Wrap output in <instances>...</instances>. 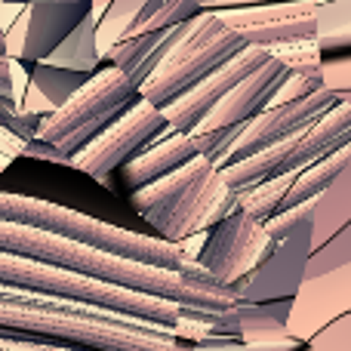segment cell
Listing matches in <instances>:
<instances>
[{"mask_svg":"<svg viewBox=\"0 0 351 351\" xmlns=\"http://www.w3.org/2000/svg\"><path fill=\"white\" fill-rule=\"evenodd\" d=\"M234 311H237V339L243 346L290 339L287 336L290 299H278V302H234Z\"/></svg>","mask_w":351,"mask_h":351,"instance_id":"cell-20","label":"cell"},{"mask_svg":"<svg viewBox=\"0 0 351 351\" xmlns=\"http://www.w3.org/2000/svg\"><path fill=\"white\" fill-rule=\"evenodd\" d=\"M19 158L43 160V164H59V167H68V170H71V158H65L59 148H53L49 142H43V139H28L22 145V152H19Z\"/></svg>","mask_w":351,"mask_h":351,"instance_id":"cell-29","label":"cell"},{"mask_svg":"<svg viewBox=\"0 0 351 351\" xmlns=\"http://www.w3.org/2000/svg\"><path fill=\"white\" fill-rule=\"evenodd\" d=\"M0 253L28 256V259L47 262V265L65 268V271L84 274V278H93V280H102V284H114V287H123V290H136L154 299H167V302H176V305H188V308L225 311L234 305L231 290L225 284H219V280H197L179 271H167V268L139 265V262L108 256L102 250H93L77 241L59 237L53 231H40L19 222H3V219H0Z\"/></svg>","mask_w":351,"mask_h":351,"instance_id":"cell-2","label":"cell"},{"mask_svg":"<svg viewBox=\"0 0 351 351\" xmlns=\"http://www.w3.org/2000/svg\"><path fill=\"white\" fill-rule=\"evenodd\" d=\"M346 167H351V145L336 148L333 154H327V158L315 160L311 167L299 170L296 179H293V185H290V191H287L284 204H280V213L290 210V206L305 204V200H311V197H317V194H321L324 188L336 179V176L346 170Z\"/></svg>","mask_w":351,"mask_h":351,"instance_id":"cell-22","label":"cell"},{"mask_svg":"<svg viewBox=\"0 0 351 351\" xmlns=\"http://www.w3.org/2000/svg\"><path fill=\"white\" fill-rule=\"evenodd\" d=\"M0 339L80 351H173L170 327L12 287H0Z\"/></svg>","mask_w":351,"mask_h":351,"instance_id":"cell-1","label":"cell"},{"mask_svg":"<svg viewBox=\"0 0 351 351\" xmlns=\"http://www.w3.org/2000/svg\"><path fill=\"white\" fill-rule=\"evenodd\" d=\"M96 0H68V3H47V6H22L16 22L3 31L6 59H16L22 65L40 62L86 12Z\"/></svg>","mask_w":351,"mask_h":351,"instance_id":"cell-13","label":"cell"},{"mask_svg":"<svg viewBox=\"0 0 351 351\" xmlns=\"http://www.w3.org/2000/svg\"><path fill=\"white\" fill-rule=\"evenodd\" d=\"M0 3H3V0H0Z\"/></svg>","mask_w":351,"mask_h":351,"instance_id":"cell-37","label":"cell"},{"mask_svg":"<svg viewBox=\"0 0 351 351\" xmlns=\"http://www.w3.org/2000/svg\"><path fill=\"white\" fill-rule=\"evenodd\" d=\"M247 47L237 31L225 28L216 12L200 10L194 19L182 25V34L167 47L160 62L152 68L139 86V99H145L154 108H164L176 96L191 90L197 80L213 74L219 65Z\"/></svg>","mask_w":351,"mask_h":351,"instance_id":"cell-6","label":"cell"},{"mask_svg":"<svg viewBox=\"0 0 351 351\" xmlns=\"http://www.w3.org/2000/svg\"><path fill=\"white\" fill-rule=\"evenodd\" d=\"M351 225V167H346L317 197H311V250Z\"/></svg>","mask_w":351,"mask_h":351,"instance_id":"cell-19","label":"cell"},{"mask_svg":"<svg viewBox=\"0 0 351 351\" xmlns=\"http://www.w3.org/2000/svg\"><path fill=\"white\" fill-rule=\"evenodd\" d=\"M136 99H139V80L133 74L114 65H99L62 108L43 117L34 139L49 142L65 158H71L111 121H117Z\"/></svg>","mask_w":351,"mask_h":351,"instance_id":"cell-7","label":"cell"},{"mask_svg":"<svg viewBox=\"0 0 351 351\" xmlns=\"http://www.w3.org/2000/svg\"><path fill=\"white\" fill-rule=\"evenodd\" d=\"M351 311V265L336 268L330 274L302 278L296 296L290 299L287 336L296 342H308L324 324L336 321Z\"/></svg>","mask_w":351,"mask_h":351,"instance_id":"cell-15","label":"cell"},{"mask_svg":"<svg viewBox=\"0 0 351 351\" xmlns=\"http://www.w3.org/2000/svg\"><path fill=\"white\" fill-rule=\"evenodd\" d=\"M28 6H47V3H68V0H25Z\"/></svg>","mask_w":351,"mask_h":351,"instance_id":"cell-34","label":"cell"},{"mask_svg":"<svg viewBox=\"0 0 351 351\" xmlns=\"http://www.w3.org/2000/svg\"><path fill=\"white\" fill-rule=\"evenodd\" d=\"M127 197L130 206L145 219L152 234L167 243L204 234L210 225L237 210V191H231L222 182L219 167L200 154L164 179L130 191Z\"/></svg>","mask_w":351,"mask_h":351,"instance_id":"cell-4","label":"cell"},{"mask_svg":"<svg viewBox=\"0 0 351 351\" xmlns=\"http://www.w3.org/2000/svg\"><path fill=\"white\" fill-rule=\"evenodd\" d=\"M315 351H351V311L339 315L336 321L324 324L315 336L308 339Z\"/></svg>","mask_w":351,"mask_h":351,"instance_id":"cell-27","label":"cell"},{"mask_svg":"<svg viewBox=\"0 0 351 351\" xmlns=\"http://www.w3.org/2000/svg\"><path fill=\"white\" fill-rule=\"evenodd\" d=\"M342 99H351V96H336L330 90H317L305 99H296V102H284V105H268L262 108L259 114H253L247 123L241 127L237 139L231 142L228 154H225L222 167L228 164H237V160L250 158V154H259L262 148L274 145V142L287 139V136L299 133V130L311 127L315 121H321L336 102Z\"/></svg>","mask_w":351,"mask_h":351,"instance_id":"cell-12","label":"cell"},{"mask_svg":"<svg viewBox=\"0 0 351 351\" xmlns=\"http://www.w3.org/2000/svg\"><path fill=\"white\" fill-rule=\"evenodd\" d=\"M287 74H290V68L280 65V62L271 56L265 65H259L253 74H247L241 84L231 86V90L225 93V96L219 99L210 111H206V117L194 130H219V127L247 123L250 117L259 114V111L265 108L268 99L274 96V90H278V86L287 80ZM194 130H191V133H194Z\"/></svg>","mask_w":351,"mask_h":351,"instance_id":"cell-16","label":"cell"},{"mask_svg":"<svg viewBox=\"0 0 351 351\" xmlns=\"http://www.w3.org/2000/svg\"><path fill=\"white\" fill-rule=\"evenodd\" d=\"M0 56H6V43H3V31H0Z\"/></svg>","mask_w":351,"mask_h":351,"instance_id":"cell-35","label":"cell"},{"mask_svg":"<svg viewBox=\"0 0 351 351\" xmlns=\"http://www.w3.org/2000/svg\"><path fill=\"white\" fill-rule=\"evenodd\" d=\"M296 173H284L274 176V179H265L259 185L247 188V191H237V210H243L247 216H253L256 222H265V219L278 216L280 204H284L287 191H290Z\"/></svg>","mask_w":351,"mask_h":351,"instance_id":"cell-23","label":"cell"},{"mask_svg":"<svg viewBox=\"0 0 351 351\" xmlns=\"http://www.w3.org/2000/svg\"><path fill=\"white\" fill-rule=\"evenodd\" d=\"M315 3H330V0H315Z\"/></svg>","mask_w":351,"mask_h":351,"instance_id":"cell-36","label":"cell"},{"mask_svg":"<svg viewBox=\"0 0 351 351\" xmlns=\"http://www.w3.org/2000/svg\"><path fill=\"white\" fill-rule=\"evenodd\" d=\"M311 253V200L302 204V216L278 237L274 250L241 280L228 284L234 302H278L293 299L305 278V259Z\"/></svg>","mask_w":351,"mask_h":351,"instance_id":"cell-10","label":"cell"},{"mask_svg":"<svg viewBox=\"0 0 351 351\" xmlns=\"http://www.w3.org/2000/svg\"><path fill=\"white\" fill-rule=\"evenodd\" d=\"M321 86L336 96H351V59L346 56H333V59H321Z\"/></svg>","mask_w":351,"mask_h":351,"instance_id":"cell-28","label":"cell"},{"mask_svg":"<svg viewBox=\"0 0 351 351\" xmlns=\"http://www.w3.org/2000/svg\"><path fill=\"white\" fill-rule=\"evenodd\" d=\"M0 96L12 99V80H10V59L0 56Z\"/></svg>","mask_w":351,"mask_h":351,"instance_id":"cell-33","label":"cell"},{"mask_svg":"<svg viewBox=\"0 0 351 351\" xmlns=\"http://www.w3.org/2000/svg\"><path fill=\"white\" fill-rule=\"evenodd\" d=\"M342 145H351V99L336 102L321 121L262 148L259 154H250L237 164L219 167V173H222V182L231 191H247V188L259 185L265 179H274V176L305 170V167L333 154Z\"/></svg>","mask_w":351,"mask_h":351,"instance_id":"cell-8","label":"cell"},{"mask_svg":"<svg viewBox=\"0 0 351 351\" xmlns=\"http://www.w3.org/2000/svg\"><path fill=\"white\" fill-rule=\"evenodd\" d=\"M0 287L65 299V302L93 305V308L114 311V315H127V317H136V321L158 324V327H170V330L179 321H194L206 327L213 321V315H216V311L188 308V305H176V302H167V299L145 296V293L123 290V287H114V284H102V280L84 278V274L65 271V268H56V265H47V262H37L16 253H0Z\"/></svg>","mask_w":351,"mask_h":351,"instance_id":"cell-5","label":"cell"},{"mask_svg":"<svg viewBox=\"0 0 351 351\" xmlns=\"http://www.w3.org/2000/svg\"><path fill=\"white\" fill-rule=\"evenodd\" d=\"M280 65H287L290 71H305V74H317L321 68V49L317 40H296V43H284V47L268 49Z\"/></svg>","mask_w":351,"mask_h":351,"instance_id":"cell-25","label":"cell"},{"mask_svg":"<svg viewBox=\"0 0 351 351\" xmlns=\"http://www.w3.org/2000/svg\"><path fill=\"white\" fill-rule=\"evenodd\" d=\"M93 25H96V16L93 10L43 56V65H53V68H65V71H80V74H93L102 59H99V49H96V34H93Z\"/></svg>","mask_w":351,"mask_h":351,"instance_id":"cell-21","label":"cell"},{"mask_svg":"<svg viewBox=\"0 0 351 351\" xmlns=\"http://www.w3.org/2000/svg\"><path fill=\"white\" fill-rule=\"evenodd\" d=\"M173 136L167 117L160 108L148 105L145 99H136L117 121H111L93 142H86L77 154H71V170L90 176L93 182H108L127 160L152 148L154 142Z\"/></svg>","mask_w":351,"mask_h":351,"instance_id":"cell-9","label":"cell"},{"mask_svg":"<svg viewBox=\"0 0 351 351\" xmlns=\"http://www.w3.org/2000/svg\"><path fill=\"white\" fill-rule=\"evenodd\" d=\"M191 158H197V145H194L191 133H173L167 139L154 142L152 148H145L142 154H136L133 160H127L117 170L121 173V194H130L136 188L148 185V182L164 179L167 173L179 170Z\"/></svg>","mask_w":351,"mask_h":351,"instance_id":"cell-17","label":"cell"},{"mask_svg":"<svg viewBox=\"0 0 351 351\" xmlns=\"http://www.w3.org/2000/svg\"><path fill=\"white\" fill-rule=\"evenodd\" d=\"M0 351H80L65 346H43V342H19V339H0Z\"/></svg>","mask_w":351,"mask_h":351,"instance_id":"cell-30","label":"cell"},{"mask_svg":"<svg viewBox=\"0 0 351 351\" xmlns=\"http://www.w3.org/2000/svg\"><path fill=\"white\" fill-rule=\"evenodd\" d=\"M315 25H317V37L351 34V0L315 3Z\"/></svg>","mask_w":351,"mask_h":351,"instance_id":"cell-26","label":"cell"},{"mask_svg":"<svg viewBox=\"0 0 351 351\" xmlns=\"http://www.w3.org/2000/svg\"><path fill=\"white\" fill-rule=\"evenodd\" d=\"M0 219L3 222L31 225V228H40V231H53L59 237L77 241L93 250H102L108 256L139 262V265H154V268H167V271L188 274V278H197V280H213L179 243H167L154 234L121 228V225H111L105 219L53 204V200L16 194V191H0Z\"/></svg>","mask_w":351,"mask_h":351,"instance_id":"cell-3","label":"cell"},{"mask_svg":"<svg viewBox=\"0 0 351 351\" xmlns=\"http://www.w3.org/2000/svg\"><path fill=\"white\" fill-rule=\"evenodd\" d=\"M259 3H278V0H197L200 10H234V6H259Z\"/></svg>","mask_w":351,"mask_h":351,"instance_id":"cell-31","label":"cell"},{"mask_svg":"<svg viewBox=\"0 0 351 351\" xmlns=\"http://www.w3.org/2000/svg\"><path fill=\"white\" fill-rule=\"evenodd\" d=\"M302 342L296 339H284V342H256V346H243L247 351H296Z\"/></svg>","mask_w":351,"mask_h":351,"instance_id":"cell-32","label":"cell"},{"mask_svg":"<svg viewBox=\"0 0 351 351\" xmlns=\"http://www.w3.org/2000/svg\"><path fill=\"white\" fill-rule=\"evenodd\" d=\"M86 77H90V74L65 71V68H53V65H43V62H34V65L28 68V84H25L19 111L37 114V117L53 114L56 108H62V105L80 90V84H84Z\"/></svg>","mask_w":351,"mask_h":351,"instance_id":"cell-18","label":"cell"},{"mask_svg":"<svg viewBox=\"0 0 351 351\" xmlns=\"http://www.w3.org/2000/svg\"><path fill=\"white\" fill-rule=\"evenodd\" d=\"M268 59H271V53H268L265 47H250L247 43V47H243L241 53L231 56L225 65H219L213 74H206L204 80H197L191 90L176 96L173 102H167L164 108H160V114L167 117L173 133H191V130L206 117V111H210L231 86L241 84L247 74H253L256 68L265 65Z\"/></svg>","mask_w":351,"mask_h":351,"instance_id":"cell-14","label":"cell"},{"mask_svg":"<svg viewBox=\"0 0 351 351\" xmlns=\"http://www.w3.org/2000/svg\"><path fill=\"white\" fill-rule=\"evenodd\" d=\"M351 265V225L333 234L327 243L315 247L305 259V278H317V274H330L336 268Z\"/></svg>","mask_w":351,"mask_h":351,"instance_id":"cell-24","label":"cell"},{"mask_svg":"<svg viewBox=\"0 0 351 351\" xmlns=\"http://www.w3.org/2000/svg\"><path fill=\"white\" fill-rule=\"evenodd\" d=\"M271 237L262 231V222L247 216L243 210L228 213L216 225L204 231L200 250H194L191 259L219 284H234L247 271H253L262 259L274 250Z\"/></svg>","mask_w":351,"mask_h":351,"instance_id":"cell-11","label":"cell"}]
</instances>
